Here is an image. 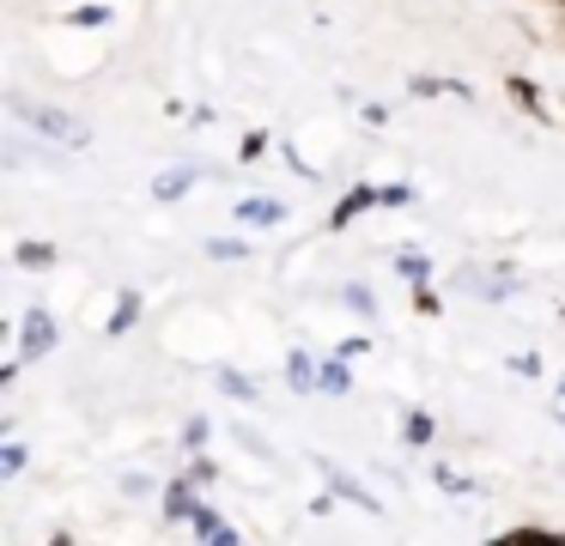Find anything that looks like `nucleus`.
<instances>
[{
	"label": "nucleus",
	"instance_id": "dca6fc26",
	"mask_svg": "<svg viewBox=\"0 0 565 546\" xmlns=\"http://www.w3.org/2000/svg\"><path fill=\"white\" fill-rule=\"evenodd\" d=\"M207 255H213V261H249V243L244 237H213Z\"/></svg>",
	"mask_w": 565,
	"mask_h": 546
},
{
	"label": "nucleus",
	"instance_id": "aec40b11",
	"mask_svg": "<svg viewBox=\"0 0 565 546\" xmlns=\"http://www.w3.org/2000/svg\"><path fill=\"white\" fill-rule=\"evenodd\" d=\"M207 437H213V419H201V413H195V419L183 425V449L195 456V449H207Z\"/></svg>",
	"mask_w": 565,
	"mask_h": 546
},
{
	"label": "nucleus",
	"instance_id": "f257e3e1",
	"mask_svg": "<svg viewBox=\"0 0 565 546\" xmlns=\"http://www.w3.org/2000/svg\"><path fill=\"white\" fill-rule=\"evenodd\" d=\"M55 340H62V328H55L50 310H25V322H19V358H43V352H55Z\"/></svg>",
	"mask_w": 565,
	"mask_h": 546
},
{
	"label": "nucleus",
	"instance_id": "f3484780",
	"mask_svg": "<svg viewBox=\"0 0 565 546\" xmlns=\"http://www.w3.org/2000/svg\"><path fill=\"white\" fill-rule=\"evenodd\" d=\"M0 473H7V480H19V473H25V443H19V437H7V443H0Z\"/></svg>",
	"mask_w": 565,
	"mask_h": 546
},
{
	"label": "nucleus",
	"instance_id": "6ab92c4d",
	"mask_svg": "<svg viewBox=\"0 0 565 546\" xmlns=\"http://www.w3.org/2000/svg\"><path fill=\"white\" fill-rule=\"evenodd\" d=\"M220 388H225L232 400H256V383H249L244 371H220Z\"/></svg>",
	"mask_w": 565,
	"mask_h": 546
},
{
	"label": "nucleus",
	"instance_id": "20e7f679",
	"mask_svg": "<svg viewBox=\"0 0 565 546\" xmlns=\"http://www.w3.org/2000/svg\"><path fill=\"white\" fill-rule=\"evenodd\" d=\"M371 206H383V189H371V182H353V189H347L341 201H334L329 225H334V231H347V225H353L359 213H371Z\"/></svg>",
	"mask_w": 565,
	"mask_h": 546
},
{
	"label": "nucleus",
	"instance_id": "f8f14e48",
	"mask_svg": "<svg viewBox=\"0 0 565 546\" xmlns=\"http://www.w3.org/2000/svg\"><path fill=\"white\" fill-rule=\"evenodd\" d=\"M395 274H402L407 286H431V261L419 249H395Z\"/></svg>",
	"mask_w": 565,
	"mask_h": 546
},
{
	"label": "nucleus",
	"instance_id": "1a4fd4ad",
	"mask_svg": "<svg viewBox=\"0 0 565 546\" xmlns=\"http://www.w3.org/2000/svg\"><path fill=\"white\" fill-rule=\"evenodd\" d=\"M286 383H292V395H317V358L292 346V358H286Z\"/></svg>",
	"mask_w": 565,
	"mask_h": 546
},
{
	"label": "nucleus",
	"instance_id": "cd10ccee",
	"mask_svg": "<svg viewBox=\"0 0 565 546\" xmlns=\"http://www.w3.org/2000/svg\"><path fill=\"white\" fill-rule=\"evenodd\" d=\"M50 546H74V540H67V534H55V540H50Z\"/></svg>",
	"mask_w": 565,
	"mask_h": 546
},
{
	"label": "nucleus",
	"instance_id": "bb28decb",
	"mask_svg": "<svg viewBox=\"0 0 565 546\" xmlns=\"http://www.w3.org/2000/svg\"><path fill=\"white\" fill-rule=\"evenodd\" d=\"M104 19H110L104 7H79V12H74V24H104Z\"/></svg>",
	"mask_w": 565,
	"mask_h": 546
},
{
	"label": "nucleus",
	"instance_id": "f03ea898",
	"mask_svg": "<svg viewBox=\"0 0 565 546\" xmlns=\"http://www.w3.org/2000/svg\"><path fill=\"white\" fill-rule=\"evenodd\" d=\"M19 116H31V128H43L50 140H62V146H86L92 133H86V121H74V116H62V109H38V104H19Z\"/></svg>",
	"mask_w": 565,
	"mask_h": 546
},
{
	"label": "nucleus",
	"instance_id": "0eeeda50",
	"mask_svg": "<svg viewBox=\"0 0 565 546\" xmlns=\"http://www.w3.org/2000/svg\"><path fill=\"white\" fill-rule=\"evenodd\" d=\"M140 303H147V298H140V291H135V286H128V291H122V298H116V310H110V328H104V334H110V340H122V334H128V328H135V322H140Z\"/></svg>",
	"mask_w": 565,
	"mask_h": 546
},
{
	"label": "nucleus",
	"instance_id": "4468645a",
	"mask_svg": "<svg viewBox=\"0 0 565 546\" xmlns=\"http://www.w3.org/2000/svg\"><path fill=\"white\" fill-rule=\"evenodd\" d=\"M402 437H407V443H419V449H426L431 443V437H438V419H431V413H407V425H402Z\"/></svg>",
	"mask_w": 565,
	"mask_h": 546
},
{
	"label": "nucleus",
	"instance_id": "c85d7f7f",
	"mask_svg": "<svg viewBox=\"0 0 565 546\" xmlns=\"http://www.w3.org/2000/svg\"><path fill=\"white\" fill-rule=\"evenodd\" d=\"M559 395H565V376H559Z\"/></svg>",
	"mask_w": 565,
	"mask_h": 546
},
{
	"label": "nucleus",
	"instance_id": "a211bd4d",
	"mask_svg": "<svg viewBox=\"0 0 565 546\" xmlns=\"http://www.w3.org/2000/svg\"><path fill=\"white\" fill-rule=\"evenodd\" d=\"M504 85H511V97H516V104H523V109H535V116H547V104H541V92H535V85L523 79V73H516V79H504Z\"/></svg>",
	"mask_w": 565,
	"mask_h": 546
},
{
	"label": "nucleus",
	"instance_id": "4be33fe9",
	"mask_svg": "<svg viewBox=\"0 0 565 546\" xmlns=\"http://www.w3.org/2000/svg\"><path fill=\"white\" fill-rule=\"evenodd\" d=\"M189 473H195L201 485H213V480H220V468H213V456H201V449L189 456Z\"/></svg>",
	"mask_w": 565,
	"mask_h": 546
},
{
	"label": "nucleus",
	"instance_id": "a878e982",
	"mask_svg": "<svg viewBox=\"0 0 565 546\" xmlns=\"http://www.w3.org/2000/svg\"><path fill=\"white\" fill-rule=\"evenodd\" d=\"M201 546H244V534H237V528H232V522H225V528H220V534H213V540H201Z\"/></svg>",
	"mask_w": 565,
	"mask_h": 546
},
{
	"label": "nucleus",
	"instance_id": "9d476101",
	"mask_svg": "<svg viewBox=\"0 0 565 546\" xmlns=\"http://www.w3.org/2000/svg\"><path fill=\"white\" fill-rule=\"evenodd\" d=\"M487 546H565L553 528H535V522H523V528H511V534H499V540H487Z\"/></svg>",
	"mask_w": 565,
	"mask_h": 546
},
{
	"label": "nucleus",
	"instance_id": "393cba45",
	"mask_svg": "<svg viewBox=\"0 0 565 546\" xmlns=\"http://www.w3.org/2000/svg\"><path fill=\"white\" fill-rule=\"evenodd\" d=\"M414 201V189H407V182H395V189H383V206H407Z\"/></svg>",
	"mask_w": 565,
	"mask_h": 546
},
{
	"label": "nucleus",
	"instance_id": "ddd939ff",
	"mask_svg": "<svg viewBox=\"0 0 565 546\" xmlns=\"http://www.w3.org/2000/svg\"><path fill=\"white\" fill-rule=\"evenodd\" d=\"M189 182H195V170H171V176H159V182H152V201H183V194H189Z\"/></svg>",
	"mask_w": 565,
	"mask_h": 546
},
{
	"label": "nucleus",
	"instance_id": "9b49d317",
	"mask_svg": "<svg viewBox=\"0 0 565 546\" xmlns=\"http://www.w3.org/2000/svg\"><path fill=\"white\" fill-rule=\"evenodd\" d=\"M13 261L25 267V274H43V267H55V243H38V237H25L13 249Z\"/></svg>",
	"mask_w": 565,
	"mask_h": 546
},
{
	"label": "nucleus",
	"instance_id": "6e6552de",
	"mask_svg": "<svg viewBox=\"0 0 565 546\" xmlns=\"http://www.w3.org/2000/svg\"><path fill=\"white\" fill-rule=\"evenodd\" d=\"M286 206L280 201H262V194H249V201H237V225H280Z\"/></svg>",
	"mask_w": 565,
	"mask_h": 546
},
{
	"label": "nucleus",
	"instance_id": "423d86ee",
	"mask_svg": "<svg viewBox=\"0 0 565 546\" xmlns=\"http://www.w3.org/2000/svg\"><path fill=\"white\" fill-rule=\"evenodd\" d=\"M353 388V358L347 352H334V358L317 364V395H347Z\"/></svg>",
	"mask_w": 565,
	"mask_h": 546
},
{
	"label": "nucleus",
	"instance_id": "b1692460",
	"mask_svg": "<svg viewBox=\"0 0 565 546\" xmlns=\"http://www.w3.org/2000/svg\"><path fill=\"white\" fill-rule=\"evenodd\" d=\"M414 310L431 315V310H438V291H431V286H414Z\"/></svg>",
	"mask_w": 565,
	"mask_h": 546
},
{
	"label": "nucleus",
	"instance_id": "5701e85b",
	"mask_svg": "<svg viewBox=\"0 0 565 546\" xmlns=\"http://www.w3.org/2000/svg\"><path fill=\"white\" fill-rule=\"evenodd\" d=\"M347 303H353L359 315H377V298H371L365 286H347Z\"/></svg>",
	"mask_w": 565,
	"mask_h": 546
},
{
	"label": "nucleus",
	"instance_id": "2eb2a0df",
	"mask_svg": "<svg viewBox=\"0 0 565 546\" xmlns=\"http://www.w3.org/2000/svg\"><path fill=\"white\" fill-rule=\"evenodd\" d=\"M189 528H195V540H213V534L225 528V516L213 504H195V516H189Z\"/></svg>",
	"mask_w": 565,
	"mask_h": 546
},
{
	"label": "nucleus",
	"instance_id": "412c9836",
	"mask_svg": "<svg viewBox=\"0 0 565 546\" xmlns=\"http://www.w3.org/2000/svg\"><path fill=\"white\" fill-rule=\"evenodd\" d=\"M511 371L535 383V376H547V364H541V352H516V358H511Z\"/></svg>",
	"mask_w": 565,
	"mask_h": 546
},
{
	"label": "nucleus",
	"instance_id": "c756f323",
	"mask_svg": "<svg viewBox=\"0 0 565 546\" xmlns=\"http://www.w3.org/2000/svg\"><path fill=\"white\" fill-rule=\"evenodd\" d=\"M559 431H565V419H559Z\"/></svg>",
	"mask_w": 565,
	"mask_h": 546
},
{
	"label": "nucleus",
	"instance_id": "7ed1b4c3",
	"mask_svg": "<svg viewBox=\"0 0 565 546\" xmlns=\"http://www.w3.org/2000/svg\"><path fill=\"white\" fill-rule=\"evenodd\" d=\"M195 504H201V480L183 468L171 485H164V522H189V516H195Z\"/></svg>",
	"mask_w": 565,
	"mask_h": 546
},
{
	"label": "nucleus",
	"instance_id": "39448f33",
	"mask_svg": "<svg viewBox=\"0 0 565 546\" xmlns=\"http://www.w3.org/2000/svg\"><path fill=\"white\" fill-rule=\"evenodd\" d=\"M317 468L329 473V492H334V497H347V504H359V510H365V516H383V504H377V497H371L365 485L353 480V473H341V468H334V461H317Z\"/></svg>",
	"mask_w": 565,
	"mask_h": 546
}]
</instances>
